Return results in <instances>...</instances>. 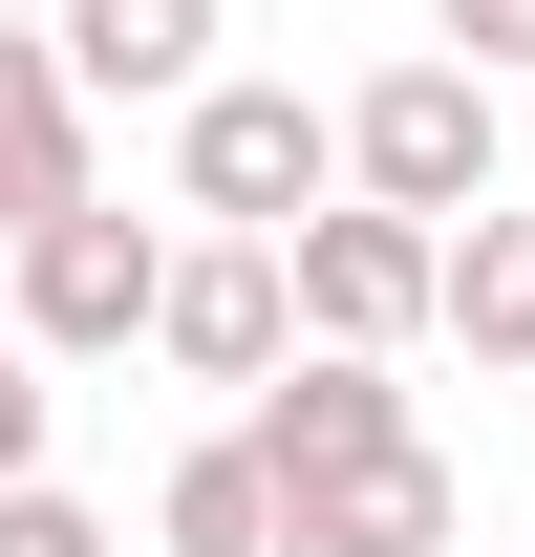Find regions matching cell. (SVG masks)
I'll use <instances>...</instances> for the list:
<instances>
[{
  "instance_id": "cell-5",
  "label": "cell",
  "mask_w": 535,
  "mask_h": 557,
  "mask_svg": "<svg viewBox=\"0 0 535 557\" xmlns=\"http://www.w3.org/2000/svg\"><path fill=\"white\" fill-rule=\"evenodd\" d=\"M150 364H172V386H278V364H300V258H278V236H194Z\"/></svg>"
},
{
  "instance_id": "cell-11",
  "label": "cell",
  "mask_w": 535,
  "mask_h": 557,
  "mask_svg": "<svg viewBox=\"0 0 535 557\" xmlns=\"http://www.w3.org/2000/svg\"><path fill=\"white\" fill-rule=\"evenodd\" d=\"M450 344L535 386V214H471V236H450Z\"/></svg>"
},
{
  "instance_id": "cell-7",
  "label": "cell",
  "mask_w": 535,
  "mask_h": 557,
  "mask_svg": "<svg viewBox=\"0 0 535 557\" xmlns=\"http://www.w3.org/2000/svg\"><path fill=\"white\" fill-rule=\"evenodd\" d=\"M108 172H86V65L65 22H0V236H43V214H86Z\"/></svg>"
},
{
  "instance_id": "cell-12",
  "label": "cell",
  "mask_w": 535,
  "mask_h": 557,
  "mask_svg": "<svg viewBox=\"0 0 535 557\" xmlns=\"http://www.w3.org/2000/svg\"><path fill=\"white\" fill-rule=\"evenodd\" d=\"M0 557H129V536H108L65 472H22V493H0Z\"/></svg>"
},
{
  "instance_id": "cell-14",
  "label": "cell",
  "mask_w": 535,
  "mask_h": 557,
  "mask_svg": "<svg viewBox=\"0 0 535 557\" xmlns=\"http://www.w3.org/2000/svg\"><path fill=\"white\" fill-rule=\"evenodd\" d=\"M428 44L450 65H535V0H428Z\"/></svg>"
},
{
  "instance_id": "cell-4",
  "label": "cell",
  "mask_w": 535,
  "mask_h": 557,
  "mask_svg": "<svg viewBox=\"0 0 535 557\" xmlns=\"http://www.w3.org/2000/svg\"><path fill=\"white\" fill-rule=\"evenodd\" d=\"M278 258H300V344H428V322H450V236H428V214H386V194H343V214H300V236H278Z\"/></svg>"
},
{
  "instance_id": "cell-3",
  "label": "cell",
  "mask_w": 535,
  "mask_h": 557,
  "mask_svg": "<svg viewBox=\"0 0 535 557\" xmlns=\"http://www.w3.org/2000/svg\"><path fill=\"white\" fill-rule=\"evenodd\" d=\"M172 258H194V236H150V214H43V236H22V344L43 364H129L150 322H172Z\"/></svg>"
},
{
  "instance_id": "cell-13",
  "label": "cell",
  "mask_w": 535,
  "mask_h": 557,
  "mask_svg": "<svg viewBox=\"0 0 535 557\" xmlns=\"http://www.w3.org/2000/svg\"><path fill=\"white\" fill-rule=\"evenodd\" d=\"M43 429H65V386H43V344H22V322H0V493L43 472Z\"/></svg>"
},
{
  "instance_id": "cell-6",
  "label": "cell",
  "mask_w": 535,
  "mask_h": 557,
  "mask_svg": "<svg viewBox=\"0 0 535 557\" xmlns=\"http://www.w3.org/2000/svg\"><path fill=\"white\" fill-rule=\"evenodd\" d=\"M236 429L278 450V493H322V472H386V450H428V429H407V386H386L364 344H300V364H278V386H258Z\"/></svg>"
},
{
  "instance_id": "cell-9",
  "label": "cell",
  "mask_w": 535,
  "mask_h": 557,
  "mask_svg": "<svg viewBox=\"0 0 535 557\" xmlns=\"http://www.w3.org/2000/svg\"><path fill=\"white\" fill-rule=\"evenodd\" d=\"M150 536H172V557H300V493H278V450H258V429H214V450H172Z\"/></svg>"
},
{
  "instance_id": "cell-1",
  "label": "cell",
  "mask_w": 535,
  "mask_h": 557,
  "mask_svg": "<svg viewBox=\"0 0 535 557\" xmlns=\"http://www.w3.org/2000/svg\"><path fill=\"white\" fill-rule=\"evenodd\" d=\"M343 194H364V172H343V108H322V86L236 65V86L172 108V214H194V236H300V214H343Z\"/></svg>"
},
{
  "instance_id": "cell-2",
  "label": "cell",
  "mask_w": 535,
  "mask_h": 557,
  "mask_svg": "<svg viewBox=\"0 0 535 557\" xmlns=\"http://www.w3.org/2000/svg\"><path fill=\"white\" fill-rule=\"evenodd\" d=\"M493 65H450V44H407V65H364L343 86V172H364V194L386 214H428V236H471V214H493Z\"/></svg>"
},
{
  "instance_id": "cell-10",
  "label": "cell",
  "mask_w": 535,
  "mask_h": 557,
  "mask_svg": "<svg viewBox=\"0 0 535 557\" xmlns=\"http://www.w3.org/2000/svg\"><path fill=\"white\" fill-rule=\"evenodd\" d=\"M450 536H471L450 450H386V472H322V493H300V557H450Z\"/></svg>"
},
{
  "instance_id": "cell-8",
  "label": "cell",
  "mask_w": 535,
  "mask_h": 557,
  "mask_svg": "<svg viewBox=\"0 0 535 557\" xmlns=\"http://www.w3.org/2000/svg\"><path fill=\"white\" fill-rule=\"evenodd\" d=\"M214 44H236V0H65L86 108H194V86H236Z\"/></svg>"
}]
</instances>
